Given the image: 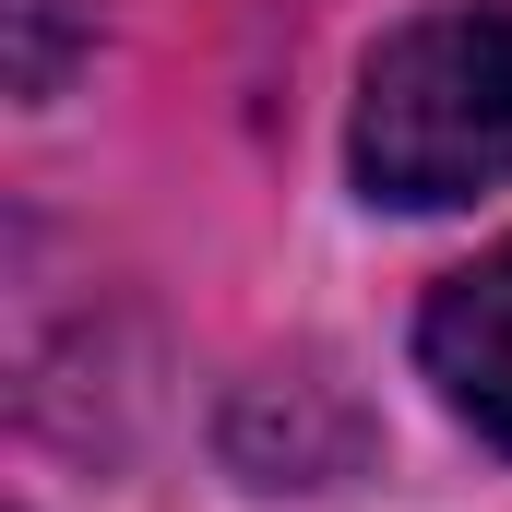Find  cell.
Returning <instances> with one entry per match:
<instances>
[{
  "label": "cell",
  "mask_w": 512,
  "mask_h": 512,
  "mask_svg": "<svg viewBox=\"0 0 512 512\" xmlns=\"http://www.w3.org/2000/svg\"><path fill=\"white\" fill-rule=\"evenodd\" d=\"M72 48V0H12V96H48Z\"/></svg>",
  "instance_id": "3"
},
{
  "label": "cell",
  "mask_w": 512,
  "mask_h": 512,
  "mask_svg": "<svg viewBox=\"0 0 512 512\" xmlns=\"http://www.w3.org/2000/svg\"><path fill=\"white\" fill-rule=\"evenodd\" d=\"M358 191L393 215H453L477 191H512V12L501 0H453L393 24L358 72Z\"/></svg>",
  "instance_id": "1"
},
{
  "label": "cell",
  "mask_w": 512,
  "mask_h": 512,
  "mask_svg": "<svg viewBox=\"0 0 512 512\" xmlns=\"http://www.w3.org/2000/svg\"><path fill=\"white\" fill-rule=\"evenodd\" d=\"M417 370L489 453H512V239L477 251L465 274H441V298L417 310Z\"/></svg>",
  "instance_id": "2"
}]
</instances>
